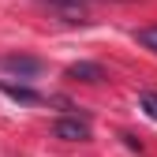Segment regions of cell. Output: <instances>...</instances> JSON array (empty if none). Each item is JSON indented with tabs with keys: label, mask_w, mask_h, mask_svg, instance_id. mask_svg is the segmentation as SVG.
I'll return each instance as SVG.
<instances>
[{
	"label": "cell",
	"mask_w": 157,
	"mask_h": 157,
	"mask_svg": "<svg viewBox=\"0 0 157 157\" xmlns=\"http://www.w3.org/2000/svg\"><path fill=\"white\" fill-rule=\"evenodd\" d=\"M0 71L19 75V78H37L45 71V60L41 56H26V52H4L0 56Z\"/></svg>",
	"instance_id": "6da1fadb"
},
{
	"label": "cell",
	"mask_w": 157,
	"mask_h": 157,
	"mask_svg": "<svg viewBox=\"0 0 157 157\" xmlns=\"http://www.w3.org/2000/svg\"><path fill=\"white\" fill-rule=\"evenodd\" d=\"M52 135L64 142H90V116H60L52 124Z\"/></svg>",
	"instance_id": "7a4b0ae2"
},
{
	"label": "cell",
	"mask_w": 157,
	"mask_h": 157,
	"mask_svg": "<svg viewBox=\"0 0 157 157\" xmlns=\"http://www.w3.org/2000/svg\"><path fill=\"white\" fill-rule=\"evenodd\" d=\"M37 4L52 8L64 23H82V26H86V23H90V4H94V0H37Z\"/></svg>",
	"instance_id": "3957f363"
},
{
	"label": "cell",
	"mask_w": 157,
	"mask_h": 157,
	"mask_svg": "<svg viewBox=\"0 0 157 157\" xmlns=\"http://www.w3.org/2000/svg\"><path fill=\"white\" fill-rule=\"evenodd\" d=\"M64 78H71V82H105V67L97 64V60H78V64H71L67 71H64Z\"/></svg>",
	"instance_id": "277c9868"
},
{
	"label": "cell",
	"mask_w": 157,
	"mask_h": 157,
	"mask_svg": "<svg viewBox=\"0 0 157 157\" xmlns=\"http://www.w3.org/2000/svg\"><path fill=\"white\" fill-rule=\"evenodd\" d=\"M0 94H8L11 101H19V105H41V101H49V97L37 94L34 86H26V82H8V78H0Z\"/></svg>",
	"instance_id": "5b68a950"
},
{
	"label": "cell",
	"mask_w": 157,
	"mask_h": 157,
	"mask_svg": "<svg viewBox=\"0 0 157 157\" xmlns=\"http://www.w3.org/2000/svg\"><path fill=\"white\" fill-rule=\"evenodd\" d=\"M135 41L157 56V26H142V30H135Z\"/></svg>",
	"instance_id": "8992f818"
},
{
	"label": "cell",
	"mask_w": 157,
	"mask_h": 157,
	"mask_svg": "<svg viewBox=\"0 0 157 157\" xmlns=\"http://www.w3.org/2000/svg\"><path fill=\"white\" fill-rule=\"evenodd\" d=\"M139 109L150 116V120H157V90H142L139 94Z\"/></svg>",
	"instance_id": "52a82bcc"
},
{
	"label": "cell",
	"mask_w": 157,
	"mask_h": 157,
	"mask_svg": "<svg viewBox=\"0 0 157 157\" xmlns=\"http://www.w3.org/2000/svg\"><path fill=\"white\" fill-rule=\"evenodd\" d=\"M120 139H124V142H127L131 150H139V153H142V142H139V139H135V135H127V131H124V135H120Z\"/></svg>",
	"instance_id": "ba28073f"
}]
</instances>
